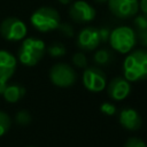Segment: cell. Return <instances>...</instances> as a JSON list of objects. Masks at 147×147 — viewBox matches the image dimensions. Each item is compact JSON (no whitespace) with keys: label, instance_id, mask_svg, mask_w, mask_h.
I'll use <instances>...</instances> for the list:
<instances>
[{"label":"cell","instance_id":"83f0119b","mask_svg":"<svg viewBox=\"0 0 147 147\" xmlns=\"http://www.w3.org/2000/svg\"><path fill=\"white\" fill-rule=\"evenodd\" d=\"M95 2H98V3H105V2H107L108 0H94Z\"/></svg>","mask_w":147,"mask_h":147},{"label":"cell","instance_id":"ac0fdd59","mask_svg":"<svg viewBox=\"0 0 147 147\" xmlns=\"http://www.w3.org/2000/svg\"><path fill=\"white\" fill-rule=\"evenodd\" d=\"M16 122L21 125H26L31 122V115L26 110H21L16 114Z\"/></svg>","mask_w":147,"mask_h":147},{"label":"cell","instance_id":"cb8c5ba5","mask_svg":"<svg viewBox=\"0 0 147 147\" xmlns=\"http://www.w3.org/2000/svg\"><path fill=\"white\" fill-rule=\"evenodd\" d=\"M99 34H100L101 42H103V41H107V40L109 39L110 31H109L108 28H100V29H99Z\"/></svg>","mask_w":147,"mask_h":147},{"label":"cell","instance_id":"4fadbf2b","mask_svg":"<svg viewBox=\"0 0 147 147\" xmlns=\"http://www.w3.org/2000/svg\"><path fill=\"white\" fill-rule=\"evenodd\" d=\"M119 123L127 130L134 131L141 126V117L140 115L132 108H124L119 113Z\"/></svg>","mask_w":147,"mask_h":147},{"label":"cell","instance_id":"5bb4252c","mask_svg":"<svg viewBox=\"0 0 147 147\" xmlns=\"http://www.w3.org/2000/svg\"><path fill=\"white\" fill-rule=\"evenodd\" d=\"M1 94L6 99V101L14 103L21 100L25 94V88L18 84H6Z\"/></svg>","mask_w":147,"mask_h":147},{"label":"cell","instance_id":"30bf717a","mask_svg":"<svg viewBox=\"0 0 147 147\" xmlns=\"http://www.w3.org/2000/svg\"><path fill=\"white\" fill-rule=\"evenodd\" d=\"M69 14L74 21L79 22V23H85V22H90L94 18L95 9L86 1L78 0V1H75L70 6Z\"/></svg>","mask_w":147,"mask_h":147},{"label":"cell","instance_id":"9c48e42d","mask_svg":"<svg viewBox=\"0 0 147 147\" xmlns=\"http://www.w3.org/2000/svg\"><path fill=\"white\" fill-rule=\"evenodd\" d=\"M16 69V59L7 51H0V93Z\"/></svg>","mask_w":147,"mask_h":147},{"label":"cell","instance_id":"52a82bcc","mask_svg":"<svg viewBox=\"0 0 147 147\" xmlns=\"http://www.w3.org/2000/svg\"><path fill=\"white\" fill-rule=\"evenodd\" d=\"M106 75L98 67H88L83 74L84 86L92 92H100L106 87Z\"/></svg>","mask_w":147,"mask_h":147},{"label":"cell","instance_id":"3957f363","mask_svg":"<svg viewBox=\"0 0 147 147\" xmlns=\"http://www.w3.org/2000/svg\"><path fill=\"white\" fill-rule=\"evenodd\" d=\"M31 23L37 30L41 32H48L51 30L57 29L60 24V15L54 8L41 7L32 14Z\"/></svg>","mask_w":147,"mask_h":147},{"label":"cell","instance_id":"7402d4cb","mask_svg":"<svg viewBox=\"0 0 147 147\" xmlns=\"http://www.w3.org/2000/svg\"><path fill=\"white\" fill-rule=\"evenodd\" d=\"M100 110H101L103 114L111 116V115H114V114L116 113V107H115L114 103H110V102H103V103L101 105V107H100Z\"/></svg>","mask_w":147,"mask_h":147},{"label":"cell","instance_id":"d6986e66","mask_svg":"<svg viewBox=\"0 0 147 147\" xmlns=\"http://www.w3.org/2000/svg\"><path fill=\"white\" fill-rule=\"evenodd\" d=\"M134 26L137 28V31L147 30V17L145 15L136 16L134 17Z\"/></svg>","mask_w":147,"mask_h":147},{"label":"cell","instance_id":"7c38bea8","mask_svg":"<svg viewBox=\"0 0 147 147\" xmlns=\"http://www.w3.org/2000/svg\"><path fill=\"white\" fill-rule=\"evenodd\" d=\"M131 91V85L126 78L116 77L108 85V94L114 100L125 99Z\"/></svg>","mask_w":147,"mask_h":147},{"label":"cell","instance_id":"8992f818","mask_svg":"<svg viewBox=\"0 0 147 147\" xmlns=\"http://www.w3.org/2000/svg\"><path fill=\"white\" fill-rule=\"evenodd\" d=\"M51 80L60 87L71 86L76 82V72L65 63H57L52 67L49 71Z\"/></svg>","mask_w":147,"mask_h":147},{"label":"cell","instance_id":"277c9868","mask_svg":"<svg viewBox=\"0 0 147 147\" xmlns=\"http://www.w3.org/2000/svg\"><path fill=\"white\" fill-rule=\"evenodd\" d=\"M136 32L129 26H118L110 32L109 42L119 53H129L136 44Z\"/></svg>","mask_w":147,"mask_h":147},{"label":"cell","instance_id":"e0dca14e","mask_svg":"<svg viewBox=\"0 0 147 147\" xmlns=\"http://www.w3.org/2000/svg\"><path fill=\"white\" fill-rule=\"evenodd\" d=\"M10 127V117L3 113L0 111V137L3 136Z\"/></svg>","mask_w":147,"mask_h":147},{"label":"cell","instance_id":"6da1fadb","mask_svg":"<svg viewBox=\"0 0 147 147\" xmlns=\"http://www.w3.org/2000/svg\"><path fill=\"white\" fill-rule=\"evenodd\" d=\"M124 76L129 82L147 78V51L137 49L130 53L123 64Z\"/></svg>","mask_w":147,"mask_h":147},{"label":"cell","instance_id":"5b68a950","mask_svg":"<svg viewBox=\"0 0 147 147\" xmlns=\"http://www.w3.org/2000/svg\"><path fill=\"white\" fill-rule=\"evenodd\" d=\"M1 36L10 41L21 40L26 34V25L17 17H8L2 21L0 25Z\"/></svg>","mask_w":147,"mask_h":147},{"label":"cell","instance_id":"44dd1931","mask_svg":"<svg viewBox=\"0 0 147 147\" xmlns=\"http://www.w3.org/2000/svg\"><path fill=\"white\" fill-rule=\"evenodd\" d=\"M57 29H59L60 32H61L62 34H64L65 37H72V36H74V29H72V26H71L70 24H68V23H60L59 26H57Z\"/></svg>","mask_w":147,"mask_h":147},{"label":"cell","instance_id":"ba28073f","mask_svg":"<svg viewBox=\"0 0 147 147\" xmlns=\"http://www.w3.org/2000/svg\"><path fill=\"white\" fill-rule=\"evenodd\" d=\"M110 11L121 18H127L137 14L139 9L138 0H108Z\"/></svg>","mask_w":147,"mask_h":147},{"label":"cell","instance_id":"f1b7e54d","mask_svg":"<svg viewBox=\"0 0 147 147\" xmlns=\"http://www.w3.org/2000/svg\"><path fill=\"white\" fill-rule=\"evenodd\" d=\"M30 147H32V146H30Z\"/></svg>","mask_w":147,"mask_h":147},{"label":"cell","instance_id":"9a60e30c","mask_svg":"<svg viewBox=\"0 0 147 147\" xmlns=\"http://www.w3.org/2000/svg\"><path fill=\"white\" fill-rule=\"evenodd\" d=\"M114 56L113 53L108 49H99L95 54H94V61L96 64L99 65H107L113 61Z\"/></svg>","mask_w":147,"mask_h":147},{"label":"cell","instance_id":"8fae6325","mask_svg":"<svg viewBox=\"0 0 147 147\" xmlns=\"http://www.w3.org/2000/svg\"><path fill=\"white\" fill-rule=\"evenodd\" d=\"M78 45L80 48L86 51H93L98 47V45L101 42L99 29L88 26L83 29L78 34Z\"/></svg>","mask_w":147,"mask_h":147},{"label":"cell","instance_id":"7a4b0ae2","mask_svg":"<svg viewBox=\"0 0 147 147\" xmlns=\"http://www.w3.org/2000/svg\"><path fill=\"white\" fill-rule=\"evenodd\" d=\"M45 51L46 47L42 40L37 38H26L23 40L18 49V59L23 64L32 67L42 59Z\"/></svg>","mask_w":147,"mask_h":147},{"label":"cell","instance_id":"2e32d148","mask_svg":"<svg viewBox=\"0 0 147 147\" xmlns=\"http://www.w3.org/2000/svg\"><path fill=\"white\" fill-rule=\"evenodd\" d=\"M48 53L53 56V57H59V56H63L65 54V47L60 44V42H54L48 47Z\"/></svg>","mask_w":147,"mask_h":147},{"label":"cell","instance_id":"d4e9b609","mask_svg":"<svg viewBox=\"0 0 147 147\" xmlns=\"http://www.w3.org/2000/svg\"><path fill=\"white\" fill-rule=\"evenodd\" d=\"M138 39L140 41L141 45H144L145 47H147V30L144 31H138Z\"/></svg>","mask_w":147,"mask_h":147},{"label":"cell","instance_id":"4316f807","mask_svg":"<svg viewBox=\"0 0 147 147\" xmlns=\"http://www.w3.org/2000/svg\"><path fill=\"white\" fill-rule=\"evenodd\" d=\"M57 1H59V2H61V3H63V5H68L71 0H57Z\"/></svg>","mask_w":147,"mask_h":147},{"label":"cell","instance_id":"484cf974","mask_svg":"<svg viewBox=\"0 0 147 147\" xmlns=\"http://www.w3.org/2000/svg\"><path fill=\"white\" fill-rule=\"evenodd\" d=\"M139 7H140L141 11L144 13V15L147 17V0H140Z\"/></svg>","mask_w":147,"mask_h":147},{"label":"cell","instance_id":"603a6c76","mask_svg":"<svg viewBox=\"0 0 147 147\" xmlns=\"http://www.w3.org/2000/svg\"><path fill=\"white\" fill-rule=\"evenodd\" d=\"M124 147H146V144L139 138H130L125 142Z\"/></svg>","mask_w":147,"mask_h":147},{"label":"cell","instance_id":"ffe728a7","mask_svg":"<svg viewBox=\"0 0 147 147\" xmlns=\"http://www.w3.org/2000/svg\"><path fill=\"white\" fill-rule=\"evenodd\" d=\"M72 62L78 68H85L87 65V59L84 53H76L72 57Z\"/></svg>","mask_w":147,"mask_h":147}]
</instances>
